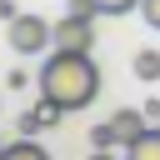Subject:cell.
<instances>
[{
	"mask_svg": "<svg viewBox=\"0 0 160 160\" xmlns=\"http://www.w3.org/2000/svg\"><path fill=\"white\" fill-rule=\"evenodd\" d=\"M100 95V70L90 55H70V50H50L45 70H40V100L60 105V110H85Z\"/></svg>",
	"mask_w": 160,
	"mask_h": 160,
	"instance_id": "cell-1",
	"label": "cell"
},
{
	"mask_svg": "<svg viewBox=\"0 0 160 160\" xmlns=\"http://www.w3.org/2000/svg\"><path fill=\"white\" fill-rule=\"evenodd\" d=\"M5 40H10L15 55H40V50H55V25L40 20V15H15Z\"/></svg>",
	"mask_w": 160,
	"mask_h": 160,
	"instance_id": "cell-2",
	"label": "cell"
},
{
	"mask_svg": "<svg viewBox=\"0 0 160 160\" xmlns=\"http://www.w3.org/2000/svg\"><path fill=\"white\" fill-rule=\"evenodd\" d=\"M90 45H95V20H85V15H70V10H65V20H55V50L90 55Z\"/></svg>",
	"mask_w": 160,
	"mask_h": 160,
	"instance_id": "cell-3",
	"label": "cell"
},
{
	"mask_svg": "<svg viewBox=\"0 0 160 160\" xmlns=\"http://www.w3.org/2000/svg\"><path fill=\"white\" fill-rule=\"evenodd\" d=\"M110 130H115V145H135V140L150 130V120H145V110L125 105V110H115V115H110Z\"/></svg>",
	"mask_w": 160,
	"mask_h": 160,
	"instance_id": "cell-4",
	"label": "cell"
},
{
	"mask_svg": "<svg viewBox=\"0 0 160 160\" xmlns=\"http://www.w3.org/2000/svg\"><path fill=\"white\" fill-rule=\"evenodd\" d=\"M60 115H65L60 105H50V100H40L35 110H25V115H20V135H30V140H35V135H40V130H50V125H55Z\"/></svg>",
	"mask_w": 160,
	"mask_h": 160,
	"instance_id": "cell-5",
	"label": "cell"
},
{
	"mask_svg": "<svg viewBox=\"0 0 160 160\" xmlns=\"http://www.w3.org/2000/svg\"><path fill=\"white\" fill-rule=\"evenodd\" d=\"M125 160H160V125H150L135 145H125Z\"/></svg>",
	"mask_w": 160,
	"mask_h": 160,
	"instance_id": "cell-6",
	"label": "cell"
},
{
	"mask_svg": "<svg viewBox=\"0 0 160 160\" xmlns=\"http://www.w3.org/2000/svg\"><path fill=\"white\" fill-rule=\"evenodd\" d=\"M130 70H135V80H145V85H155V80H160V50H135V60H130Z\"/></svg>",
	"mask_w": 160,
	"mask_h": 160,
	"instance_id": "cell-7",
	"label": "cell"
},
{
	"mask_svg": "<svg viewBox=\"0 0 160 160\" xmlns=\"http://www.w3.org/2000/svg\"><path fill=\"white\" fill-rule=\"evenodd\" d=\"M5 160H50V150H45L40 140H30V135H20L15 145H5Z\"/></svg>",
	"mask_w": 160,
	"mask_h": 160,
	"instance_id": "cell-8",
	"label": "cell"
},
{
	"mask_svg": "<svg viewBox=\"0 0 160 160\" xmlns=\"http://www.w3.org/2000/svg\"><path fill=\"white\" fill-rule=\"evenodd\" d=\"M100 5V15H130V10H140V0H95Z\"/></svg>",
	"mask_w": 160,
	"mask_h": 160,
	"instance_id": "cell-9",
	"label": "cell"
},
{
	"mask_svg": "<svg viewBox=\"0 0 160 160\" xmlns=\"http://www.w3.org/2000/svg\"><path fill=\"white\" fill-rule=\"evenodd\" d=\"M65 5H70V15H85V20H95V15H100V5H95V0H65Z\"/></svg>",
	"mask_w": 160,
	"mask_h": 160,
	"instance_id": "cell-10",
	"label": "cell"
},
{
	"mask_svg": "<svg viewBox=\"0 0 160 160\" xmlns=\"http://www.w3.org/2000/svg\"><path fill=\"white\" fill-rule=\"evenodd\" d=\"M140 15H145L150 30H160V0H140Z\"/></svg>",
	"mask_w": 160,
	"mask_h": 160,
	"instance_id": "cell-11",
	"label": "cell"
},
{
	"mask_svg": "<svg viewBox=\"0 0 160 160\" xmlns=\"http://www.w3.org/2000/svg\"><path fill=\"white\" fill-rule=\"evenodd\" d=\"M140 110H145V120H150V125H160V100H145Z\"/></svg>",
	"mask_w": 160,
	"mask_h": 160,
	"instance_id": "cell-12",
	"label": "cell"
},
{
	"mask_svg": "<svg viewBox=\"0 0 160 160\" xmlns=\"http://www.w3.org/2000/svg\"><path fill=\"white\" fill-rule=\"evenodd\" d=\"M0 15H5V20H15V10H10V0H0Z\"/></svg>",
	"mask_w": 160,
	"mask_h": 160,
	"instance_id": "cell-13",
	"label": "cell"
},
{
	"mask_svg": "<svg viewBox=\"0 0 160 160\" xmlns=\"http://www.w3.org/2000/svg\"><path fill=\"white\" fill-rule=\"evenodd\" d=\"M90 160H115V155H110V150H95V155H90Z\"/></svg>",
	"mask_w": 160,
	"mask_h": 160,
	"instance_id": "cell-14",
	"label": "cell"
},
{
	"mask_svg": "<svg viewBox=\"0 0 160 160\" xmlns=\"http://www.w3.org/2000/svg\"><path fill=\"white\" fill-rule=\"evenodd\" d=\"M0 160H5V145H0Z\"/></svg>",
	"mask_w": 160,
	"mask_h": 160,
	"instance_id": "cell-15",
	"label": "cell"
}]
</instances>
